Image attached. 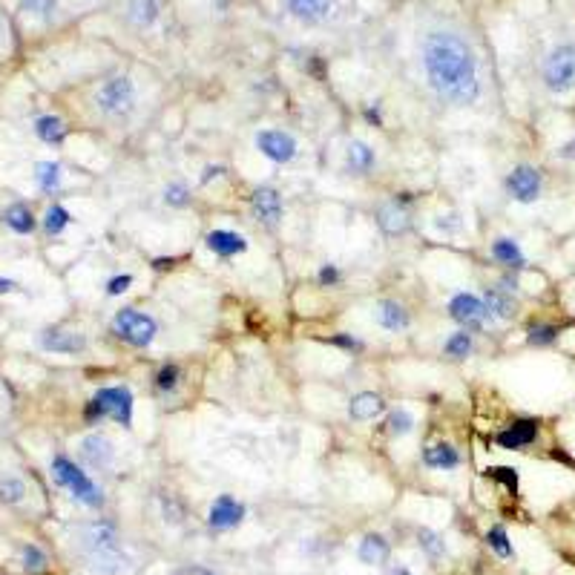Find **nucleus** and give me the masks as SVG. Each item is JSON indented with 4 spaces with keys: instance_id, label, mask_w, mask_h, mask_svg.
I'll use <instances>...</instances> for the list:
<instances>
[{
    "instance_id": "obj_16",
    "label": "nucleus",
    "mask_w": 575,
    "mask_h": 575,
    "mask_svg": "<svg viewBox=\"0 0 575 575\" xmlns=\"http://www.w3.org/2000/svg\"><path fill=\"white\" fill-rule=\"evenodd\" d=\"M251 207H253V216L265 225V228L274 230L279 222H282V196H279V190L271 187V184H262V187H256L251 193Z\"/></svg>"
},
{
    "instance_id": "obj_39",
    "label": "nucleus",
    "mask_w": 575,
    "mask_h": 575,
    "mask_svg": "<svg viewBox=\"0 0 575 575\" xmlns=\"http://www.w3.org/2000/svg\"><path fill=\"white\" fill-rule=\"evenodd\" d=\"M164 205L167 207H187L190 205V187L184 182H170L164 187Z\"/></svg>"
},
{
    "instance_id": "obj_14",
    "label": "nucleus",
    "mask_w": 575,
    "mask_h": 575,
    "mask_svg": "<svg viewBox=\"0 0 575 575\" xmlns=\"http://www.w3.org/2000/svg\"><path fill=\"white\" fill-rule=\"evenodd\" d=\"M245 515H248V506L242 501H236L233 495H219L207 509V527L216 532H230L245 521Z\"/></svg>"
},
{
    "instance_id": "obj_48",
    "label": "nucleus",
    "mask_w": 575,
    "mask_h": 575,
    "mask_svg": "<svg viewBox=\"0 0 575 575\" xmlns=\"http://www.w3.org/2000/svg\"><path fill=\"white\" fill-rule=\"evenodd\" d=\"M222 173H225V167H219V164H216V167H205V176H202V184L210 182V176L216 179V176H222Z\"/></svg>"
},
{
    "instance_id": "obj_4",
    "label": "nucleus",
    "mask_w": 575,
    "mask_h": 575,
    "mask_svg": "<svg viewBox=\"0 0 575 575\" xmlns=\"http://www.w3.org/2000/svg\"><path fill=\"white\" fill-rule=\"evenodd\" d=\"M52 478L58 481V486L67 489L69 495H72V501L84 504L87 509H104V504H107L104 489L92 481L90 472L81 463H75L67 455H55L52 458Z\"/></svg>"
},
{
    "instance_id": "obj_27",
    "label": "nucleus",
    "mask_w": 575,
    "mask_h": 575,
    "mask_svg": "<svg viewBox=\"0 0 575 575\" xmlns=\"http://www.w3.org/2000/svg\"><path fill=\"white\" fill-rule=\"evenodd\" d=\"M35 136L41 138L44 144H52V147H58V144H64L69 136V127L67 121L61 118V115H38L35 118Z\"/></svg>"
},
{
    "instance_id": "obj_33",
    "label": "nucleus",
    "mask_w": 575,
    "mask_h": 575,
    "mask_svg": "<svg viewBox=\"0 0 575 575\" xmlns=\"http://www.w3.org/2000/svg\"><path fill=\"white\" fill-rule=\"evenodd\" d=\"M29 498V486L18 475H0V504L21 506Z\"/></svg>"
},
{
    "instance_id": "obj_43",
    "label": "nucleus",
    "mask_w": 575,
    "mask_h": 575,
    "mask_svg": "<svg viewBox=\"0 0 575 575\" xmlns=\"http://www.w3.org/2000/svg\"><path fill=\"white\" fill-rule=\"evenodd\" d=\"M435 228L446 236H458L463 230V219H460V213H446V216H437Z\"/></svg>"
},
{
    "instance_id": "obj_42",
    "label": "nucleus",
    "mask_w": 575,
    "mask_h": 575,
    "mask_svg": "<svg viewBox=\"0 0 575 575\" xmlns=\"http://www.w3.org/2000/svg\"><path fill=\"white\" fill-rule=\"evenodd\" d=\"M486 475L504 483L509 492L518 489V475H515V469H509V466H492V469H486Z\"/></svg>"
},
{
    "instance_id": "obj_37",
    "label": "nucleus",
    "mask_w": 575,
    "mask_h": 575,
    "mask_svg": "<svg viewBox=\"0 0 575 575\" xmlns=\"http://www.w3.org/2000/svg\"><path fill=\"white\" fill-rule=\"evenodd\" d=\"M69 222H72V213H69L64 205H49L44 216V230L46 236H61L64 230L69 228Z\"/></svg>"
},
{
    "instance_id": "obj_3",
    "label": "nucleus",
    "mask_w": 575,
    "mask_h": 575,
    "mask_svg": "<svg viewBox=\"0 0 575 575\" xmlns=\"http://www.w3.org/2000/svg\"><path fill=\"white\" fill-rule=\"evenodd\" d=\"M92 110L110 124H127L138 110V84L130 72L115 69L92 90Z\"/></svg>"
},
{
    "instance_id": "obj_17",
    "label": "nucleus",
    "mask_w": 575,
    "mask_h": 575,
    "mask_svg": "<svg viewBox=\"0 0 575 575\" xmlns=\"http://www.w3.org/2000/svg\"><path fill=\"white\" fill-rule=\"evenodd\" d=\"M374 320H377V325H380L383 331H389V334H403V331H409V325H412V311H409L406 302L386 297L374 305Z\"/></svg>"
},
{
    "instance_id": "obj_36",
    "label": "nucleus",
    "mask_w": 575,
    "mask_h": 575,
    "mask_svg": "<svg viewBox=\"0 0 575 575\" xmlns=\"http://www.w3.org/2000/svg\"><path fill=\"white\" fill-rule=\"evenodd\" d=\"M386 429H389V435L391 437H406V435H412L414 432V414L409 412V409H391L389 412V417H386Z\"/></svg>"
},
{
    "instance_id": "obj_21",
    "label": "nucleus",
    "mask_w": 575,
    "mask_h": 575,
    "mask_svg": "<svg viewBox=\"0 0 575 575\" xmlns=\"http://www.w3.org/2000/svg\"><path fill=\"white\" fill-rule=\"evenodd\" d=\"M205 245L207 251L222 256V259L242 256V253H248V248H251V242H248L242 233H236V230H210L205 236Z\"/></svg>"
},
{
    "instance_id": "obj_49",
    "label": "nucleus",
    "mask_w": 575,
    "mask_h": 575,
    "mask_svg": "<svg viewBox=\"0 0 575 575\" xmlns=\"http://www.w3.org/2000/svg\"><path fill=\"white\" fill-rule=\"evenodd\" d=\"M386 575H412V573H409L406 564H389V573Z\"/></svg>"
},
{
    "instance_id": "obj_11",
    "label": "nucleus",
    "mask_w": 575,
    "mask_h": 575,
    "mask_svg": "<svg viewBox=\"0 0 575 575\" xmlns=\"http://www.w3.org/2000/svg\"><path fill=\"white\" fill-rule=\"evenodd\" d=\"M256 150L265 156V159L276 164V167H285L291 161L297 159L299 144L297 138L291 136L288 130H276V127H268V130H259L256 138H253Z\"/></svg>"
},
{
    "instance_id": "obj_15",
    "label": "nucleus",
    "mask_w": 575,
    "mask_h": 575,
    "mask_svg": "<svg viewBox=\"0 0 575 575\" xmlns=\"http://www.w3.org/2000/svg\"><path fill=\"white\" fill-rule=\"evenodd\" d=\"M377 228L383 230L389 239H397V236H406L409 228H412V210L403 199H389L383 205L377 207Z\"/></svg>"
},
{
    "instance_id": "obj_47",
    "label": "nucleus",
    "mask_w": 575,
    "mask_h": 575,
    "mask_svg": "<svg viewBox=\"0 0 575 575\" xmlns=\"http://www.w3.org/2000/svg\"><path fill=\"white\" fill-rule=\"evenodd\" d=\"M558 159H567V161H575V138H570L561 150H558Z\"/></svg>"
},
{
    "instance_id": "obj_40",
    "label": "nucleus",
    "mask_w": 575,
    "mask_h": 575,
    "mask_svg": "<svg viewBox=\"0 0 575 575\" xmlns=\"http://www.w3.org/2000/svg\"><path fill=\"white\" fill-rule=\"evenodd\" d=\"M486 544L498 552L501 558H512V544H509V535L504 527H492L486 532Z\"/></svg>"
},
{
    "instance_id": "obj_2",
    "label": "nucleus",
    "mask_w": 575,
    "mask_h": 575,
    "mask_svg": "<svg viewBox=\"0 0 575 575\" xmlns=\"http://www.w3.org/2000/svg\"><path fill=\"white\" fill-rule=\"evenodd\" d=\"M72 544L95 575H121L127 567L121 529L107 515L78 524Z\"/></svg>"
},
{
    "instance_id": "obj_28",
    "label": "nucleus",
    "mask_w": 575,
    "mask_h": 575,
    "mask_svg": "<svg viewBox=\"0 0 575 575\" xmlns=\"http://www.w3.org/2000/svg\"><path fill=\"white\" fill-rule=\"evenodd\" d=\"M475 354V334L472 331H452L449 337H446V343H443V357H449V360H455V363H463V360H469Z\"/></svg>"
},
{
    "instance_id": "obj_7",
    "label": "nucleus",
    "mask_w": 575,
    "mask_h": 575,
    "mask_svg": "<svg viewBox=\"0 0 575 575\" xmlns=\"http://www.w3.org/2000/svg\"><path fill=\"white\" fill-rule=\"evenodd\" d=\"M110 328H113V334L121 343H127L130 348H138V351L150 348V345L156 343V337H159V322H156V317L147 314V311H138L133 305L115 311Z\"/></svg>"
},
{
    "instance_id": "obj_26",
    "label": "nucleus",
    "mask_w": 575,
    "mask_h": 575,
    "mask_svg": "<svg viewBox=\"0 0 575 575\" xmlns=\"http://www.w3.org/2000/svg\"><path fill=\"white\" fill-rule=\"evenodd\" d=\"M423 466L435 472H452L460 466V452L452 443H432L423 449Z\"/></svg>"
},
{
    "instance_id": "obj_50",
    "label": "nucleus",
    "mask_w": 575,
    "mask_h": 575,
    "mask_svg": "<svg viewBox=\"0 0 575 575\" xmlns=\"http://www.w3.org/2000/svg\"><path fill=\"white\" fill-rule=\"evenodd\" d=\"M18 288V282H12V279H0V294H9V291H15Z\"/></svg>"
},
{
    "instance_id": "obj_10",
    "label": "nucleus",
    "mask_w": 575,
    "mask_h": 575,
    "mask_svg": "<svg viewBox=\"0 0 575 575\" xmlns=\"http://www.w3.org/2000/svg\"><path fill=\"white\" fill-rule=\"evenodd\" d=\"M506 196L518 205H535L544 193V179H541V170L532 167V164H518L509 170L506 176Z\"/></svg>"
},
{
    "instance_id": "obj_5",
    "label": "nucleus",
    "mask_w": 575,
    "mask_h": 575,
    "mask_svg": "<svg viewBox=\"0 0 575 575\" xmlns=\"http://www.w3.org/2000/svg\"><path fill=\"white\" fill-rule=\"evenodd\" d=\"M133 409H136V400H133V391L127 386H104L92 394V400L84 409V417L90 426H98L101 420H115L118 426L124 429H133Z\"/></svg>"
},
{
    "instance_id": "obj_51",
    "label": "nucleus",
    "mask_w": 575,
    "mask_h": 575,
    "mask_svg": "<svg viewBox=\"0 0 575 575\" xmlns=\"http://www.w3.org/2000/svg\"><path fill=\"white\" fill-rule=\"evenodd\" d=\"M366 118H368V121H371V124H377V127L383 124V121H380V113H377V110H371V107H368V110H366Z\"/></svg>"
},
{
    "instance_id": "obj_23",
    "label": "nucleus",
    "mask_w": 575,
    "mask_h": 575,
    "mask_svg": "<svg viewBox=\"0 0 575 575\" xmlns=\"http://www.w3.org/2000/svg\"><path fill=\"white\" fill-rule=\"evenodd\" d=\"M538 440V423L535 420H515L509 423L504 432L495 435V443L501 449H509V452H518V449H527Z\"/></svg>"
},
{
    "instance_id": "obj_8",
    "label": "nucleus",
    "mask_w": 575,
    "mask_h": 575,
    "mask_svg": "<svg viewBox=\"0 0 575 575\" xmlns=\"http://www.w3.org/2000/svg\"><path fill=\"white\" fill-rule=\"evenodd\" d=\"M446 311H449L452 322H458V328L472 331V334H481V331H486L495 322L492 314H489V308L483 305V299L478 294H469V291H460V294L449 299Z\"/></svg>"
},
{
    "instance_id": "obj_44",
    "label": "nucleus",
    "mask_w": 575,
    "mask_h": 575,
    "mask_svg": "<svg viewBox=\"0 0 575 575\" xmlns=\"http://www.w3.org/2000/svg\"><path fill=\"white\" fill-rule=\"evenodd\" d=\"M317 279H320L322 288H337V285L343 282V274H340V268H337L334 262H325L320 268V274H317Z\"/></svg>"
},
{
    "instance_id": "obj_46",
    "label": "nucleus",
    "mask_w": 575,
    "mask_h": 575,
    "mask_svg": "<svg viewBox=\"0 0 575 575\" xmlns=\"http://www.w3.org/2000/svg\"><path fill=\"white\" fill-rule=\"evenodd\" d=\"M170 575H219L213 567H205V564H182L176 567Z\"/></svg>"
},
{
    "instance_id": "obj_32",
    "label": "nucleus",
    "mask_w": 575,
    "mask_h": 575,
    "mask_svg": "<svg viewBox=\"0 0 575 575\" xmlns=\"http://www.w3.org/2000/svg\"><path fill=\"white\" fill-rule=\"evenodd\" d=\"M64 182V167L58 161H38L35 164V184L44 193H55Z\"/></svg>"
},
{
    "instance_id": "obj_24",
    "label": "nucleus",
    "mask_w": 575,
    "mask_h": 575,
    "mask_svg": "<svg viewBox=\"0 0 575 575\" xmlns=\"http://www.w3.org/2000/svg\"><path fill=\"white\" fill-rule=\"evenodd\" d=\"M489 253H492V259H495L504 271L521 274V271L527 268V253L521 251V245H518L512 236H498V239H492Z\"/></svg>"
},
{
    "instance_id": "obj_19",
    "label": "nucleus",
    "mask_w": 575,
    "mask_h": 575,
    "mask_svg": "<svg viewBox=\"0 0 575 575\" xmlns=\"http://www.w3.org/2000/svg\"><path fill=\"white\" fill-rule=\"evenodd\" d=\"M41 348L52 354H84L87 351V337L72 328H46L41 331Z\"/></svg>"
},
{
    "instance_id": "obj_30",
    "label": "nucleus",
    "mask_w": 575,
    "mask_h": 575,
    "mask_svg": "<svg viewBox=\"0 0 575 575\" xmlns=\"http://www.w3.org/2000/svg\"><path fill=\"white\" fill-rule=\"evenodd\" d=\"M18 12L26 15L29 21L52 23L58 18V12H61V0H21Z\"/></svg>"
},
{
    "instance_id": "obj_12",
    "label": "nucleus",
    "mask_w": 575,
    "mask_h": 575,
    "mask_svg": "<svg viewBox=\"0 0 575 575\" xmlns=\"http://www.w3.org/2000/svg\"><path fill=\"white\" fill-rule=\"evenodd\" d=\"M164 18V0H121V21L136 35L153 32Z\"/></svg>"
},
{
    "instance_id": "obj_20",
    "label": "nucleus",
    "mask_w": 575,
    "mask_h": 575,
    "mask_svg": "<svg viewBox=\"0 0 575 575\" xmlns=\"http://www.w3.org/2000/svg\"><path fill=\"white\" fill-rule=\"evenodd\" d=\"M357 558H360V564H366V567H377V570H380V567H389V538H386L383 532H366V535L360 538V544H357Z\"/></svg>"
},
{
    "instance_id": "obj_22",
    "label": "nucleus",
    "mask_w": 575,
    "mask_h": 575,
    "mask_svg": "<svg viewBox=\"0 0 575 575\" xmlns=\"http://www.w3.org/2000/svg\"><path fill=\"white\" fill-rule=\"evenodd\" d=\"M386 397L383 394H377V391H360V394H354L351 400H348V417L354 420V423H371V420H377L380 414H386Z\"/></svg>"
},
{
    "instance_id": "obj_13",
    "label": "nucleus",
    "mask_w": 575,
    "mask_h": 575,
    "mask_svg": "<svg viewBox=\"0 0 575 575\" xmlns=\"http://www.w3.org/2000/svg\"><path fill=\"white\" fill-rule=\"evenodd\" d=\"M78 460L92 472H104L115 463V443L104 432H90L78 443Z\"/></svg>"
},
{
    "instance_id": "obj_34",
    "label": "nucleus",
    "mask_w": 575,
    "mask_h": 575,
    "mask_svg": "<svg viewBox=\"0 0 575 575\" xmlns=\"http://www.w3.org/2000/svg\"><path fill=\"white\" fill-rule=\"evenodd\" d=\"M153 386L159 394H173V391L182 386V368L176 366V363H161L159 371L153 374Z\"/></svg>"
},
{
    "instance_id": "obj_18",
    "label": "nucleus",
    "mask_w": 575,
    "mask_h": 575,
    "mask_svg": "<svg viewBox=\"0 0 575 575\" xmlns=\"http://www.w3.org/2000/svg\"><path fill=\"white\" fill-rule=\"evenodd\" d=\"M377 167V150L363 141V138H351L348 147H345L343 170L348 176H357V179H366L371 176V170Z\"/></svg>"
},
{
    "instance_id": "obj_9",
    "label": "nucleus",
    "mask_w": 575,
    "mask_h": 575,
    "mask_svg": "<svg viewBox=\"0 0 575 575\" xmlns=\"http://www.w3.org/2000/svg\"><path fill=\"white\" fill-rule=\"evenodd\" d=\"M282 12L299 26H328L340 12V0H282Z\"/></svg>"
},
{
    "instance_id": "obj_29",
    "label": "nucleus",
    "mask_w": 575,
    "mask_h": 575,
    "mask_svg": "<svg viewBox=\"0 0 575 575\" xmlns=\"http://www.w3.org/2000/svg\"><path fill=\"white\" fill-rule=\"evenodd\" d=\"M3 222H6V228L12 230V233H18V236H29L32 230L38 228V219H35V213H32V207L18 205L6 207V213H3Z\"/></svg>"
},
{
    "instance_id": "obj_35",
    "label": "nucleus",
    "mask_w": 575,
    "mask_h": 575,
    "mask_svg": "<svg viewBox=\"0 0 575 575\" xmlns=\"http://www.w3.org/2000/svg\"><path fill=\"white\" fill-rule=\"evenodd\" d=\"M21 567H23V573L41 575L49 570V558H46V552L41 550L38 544H23Z\"/></svg>"
},
{
    "instance_id": "obj_1",
    "label": "nucleus",
    "mask_w": 575,
    "mask_h": 575,
    "mask_svg": "<svg viewBox=\"0 0 575 575\" xmlns=\"http://www.w3.org/2000/svg\"><path fill=\"white\" fill-rule=\"evenodd\" d=\"M417 64L426 87L446 107H475L483 92L481 58L455 26H432L417 41Z\"/></svg>"
},
{
    "instance_id": "obj_31",
    "label": "nucleus",
    "mask_w": 575,
    "mask_h": 575,
    "mask_svg": "<svg viewBox=\"0 0 575 575\" xmlns=\"http://www.w3.org/2000/svg\"><path fill=\"white\" fill-rule=\"evenodd\" d=\"M417 547L423 550V555H426L432 564H437V561L446 558V538H443L440 532H435V529L429 527L417 529Z\"/></svg>"
},
{
    "instance_id": "obj_45",
    "label": "nucleus",
    "mask_w": 575,
    "mask_h": 575,
    "mask_svg": "<svg viewBox=\"0 0 575 575\" xmlns=\"http://www.w3.org/2000/svg\"><path fill=\"white\" fill-rule=\"evenodd\" d=\"M328 343L337 345V348H343V351H348V354H357V351H363V343H360L357 337L345 334V331H340V334H334V337H331Z\"/></svg>"
},
{
    "instance_id": "obj_41",
    "label": "nucleus",
    "mask_w": 575,
    "mask_h": 575,
    "mask_svg": "<svg viewBox=\"0 0 575 575\" xmlns=\"http://www.w3.org/2000/svg\"><path fill=\"white\" fill-rule=\"evenodd\" d=\"M133 274H115L107 279V285H104V294L107 297H121V294H127L130 288H133Z\"/></svg>"
},
{
    "instance_id": "obj_6",
    "label": "nucleus",
    "mask_w": 575,
    "mask_h": 575,
    "mask_svg": "<svg viewBox=\"0 0 575 575\" xmlns=\"http://www.w3.org/2000/svg\"><path fill=\"white\" fill-rule=\"evenodd\" d=\"M541 84L558 98L575 92V41H558L547 49L541 61Z\"/></svg>"
},
{
    "instance_id": "obj_38",
    "label": "nucleus",
    "mask_w": 575,
    "mask_h": 575,
    "mask_svg": "<svg viewBox=\"0 0 575 575\" xmlns=\"http://www.w3.org/2000/svg\"><path fill=\"white\" fill-rule=\"evenodd\" d=\"M558 340V328L550 325V322H535V325H529L527 331V343L535 345V348H547Z\"/></svg>"
},
{
    "instance_id": "obj_25",
    "label": "nucleus",
    "mask_w": 575,
    "mask_h": 575,
    "mask_svg": "<svg viewBox=\"0 0 575 575\" xmlns=\"http://www.w3.org/2000/svg\"><path fill=\"white\" fill-rule=\"evenodd\" d=\"M483 305L489 308V314H492V320H515V314H518V299L512 291H506L501 285H492V288H486L481 294Z\"/></svg>"
}]
</instances>
